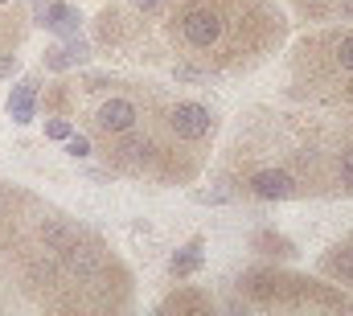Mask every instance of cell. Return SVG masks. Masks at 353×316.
<instances>
[{"mask_svg":"<svg viewBox=\"0 0 353 316\" xmlns=\"http://www.w3.org/2000/svg\"><path fill=\"white\" fill-rule=\"evenodd\" d=\"M181 33H185V41H189V46H214V41H218V33H222V21H218V12H214V8L193 4V8L181 17Z\"/></svg>","mask_w":353,"mask_h":316,"instance_id":"1","label":"cell"},{"mask_svg":"<svg viewBox=\"0 0 353 316\" xmlns=\"http://www.w3.org/2000/svg\"><path fill=\"white\" fill-rule=\"evenodd\" d=\"M210 111L201 107V103H176L173 111V128L181 140H201V136H210Z\"/></svg>","mask_w":353,"mask_h":316,"instance_id":"2","label":"cell"},{"mask_svg":"<svg viewBox=\"0 0 353 316\" xmlns=\"http://www.w3.org/2000/svg\"><path fill=\"white\" fill-rule=\"evenodd\" d=\"M132 124H136V107L128 99H107L99 107V128L103 132H132Z\"/></svg>","mask_w":353,"mask_h":316,"instance_id":"3","label":"cell"},{"mask_svg":"<svg viewBox=\"0 0 353 316\" xmlns=\"http://www.w3.org/2000/svg\"><path fill=\"white\" fill-rule=\"evenodd\" d=\"M251 189H255L259 197H267V201H279V197H292V193H296V181H292L288 172H279V168H263V172H255Z\"/></svg>","mask_w":353,"mask_h":316,"instance_id":"4","label":"cell"},{"mask_svg":"<svg viewBox=\"0 0 353 316\" xmlns=\"http://www.w3.org/2000/svg\"><path fill=\"white\" fill-rule=\"evenodd\" d=\"M62 255H66L70 275H79V279H94V275H99V267H103L99 246H83V242H74V246H70V250H62Z\"/></svg>","mask_w":353,"mask_h":316,"instance_id":"5","label":"cell"},{"mask_svg":"<svg viewBox=\"0 0 353 316\" xmlns=\"http://www.w3.org/2000/svg\"><path fill=\"white\" fill-rule=\"evenodd\" d=\"M33 99H37V82H17L8 95V115L12 124H33Z\"/></svg>","mask_w":353,"mask_h":316,"instance_id":"6","label":"cell"},{"mask_svg":"<svg viewBox=\"0 0 353 316\" xmlns=\"http://www.w3.org/2000/svg\"><path fill=\"white\" fill-rule=\"evenodd\" d=\"M79 21H83V17H79V8H74V4H50L41 25H50L58 37H70V33H79Z\"/></svg>","mask_w":353,"mask_h":316,"instance_id":"7","label":"cell"},{"mask_svg":"<svg viewBox=\"0 0 353 316\" xmlns=\"http://www.w3.org/2000/svg\"><path fill=\"white\" fill-rule=\"evenodd\" d=\"M41 242H46V250H70L74 242H79V230L74 226H66V222H58V218H50L46 226H41Z\"/></svg>","mask_w":353,"mask_h":316,"instance_id":"8","label":"cell"},{"mask_svg":"<svg viewBox=\"0 0 353 316\" xmlns=\"http://www.w3.org/2000/svg\"><path fill=\"white\" fill-rule=\"evenodd\" d=\"M201 246H205V242H201V238H193V242H185V246L176 250L173 263H169V267H173V275H193V271L201 267Z\"/></svg>","mask_w":353,"mask_h":316,"instance_id":"9","label":"cell"},{"mask_svg":"<svg viewBox=\"0 0 353 316\" xmlns=\"http://www.w3.org/2000/svg\"><path fill=\"white\" fill-rule=\"evenodd\" d=\"M62 50H66V62H70V66H83L90 58V41H83L79 33H70V41H66Z\"/></svg>","mask_w":353,"mask_h":316,"instance_id":"10","label":"cell"},{"mask_svg":"<svg viewBox=\"0 0 353 316\" xmlns=\"http://www.w3.org/2000/svg\"><path fill=\"white\" fill-rule=\"evenodd\" d=\"M119 157L132 160V164H136V160H144V157H148V140H140V136L123 140V144H119Z\"/></svg>","mask_w":353,"mask_h":316,"instance_id":"11","label":"cell"},{"mask_svg":"<svg viewBox=\"0 0 353 316\" xmlns=\"http://www.w3.org/2000/svg\"><path fill=\"white\" fill-rule=\"evenodd\" d=\"M62 144H66V157H74V160L90 157V140H87V136H74V132H70Z\"/></svg>","mask_w":353,"mask_h":316,"instance_id":"12","label":"cell"},{"mask_svg":"<svg viewBox=\"0 0 353 316\" xmlns=\"http://www.w3.org/2000/svg\"><path fill=\"white\" fill-rule=\"evenodd\" d=\"M333 271H341L345 279H353V246H345V250L333 259Z\"/></svg>","mask_w":353,"mask_h":316,"instance_id":"13","label":"cell"},{"mask_svg":"<svg viewBox=\"0 0 353 316\" xmlns=\"http://www.w3.org/2000/svg\"><path fill=\"white\" fill-rule=\"evenodd\" d=\"M46 66H50V70H66V66H70V62H66V50H62V46L46 50Z\"/></svg>","mask_w":353,"mask_h":316,"instance_id":"14","label":"cell"},{"mask_svg":"<svg viewBox=\"0 0 353 316\" xmlns=\"http://www.w3.org/2000/svg\"><path fill=\"white\" fill-rule=\"evenodd\" d=\"M46 136H50V140H66V136H70V124H66V119H50V124H46Z\"/></svg>","mask_w":353,"mask_h":316,"instance_id":"15","label":"cell"},{"mask_svg":"<svg viewBox=\"0 0 353 316\" xmlns=\"http://www.w3.org/2000/svg\"><path fill=\"white\" fill-rule=\"evenodd\" d=\"M337 58H341V66H345V70H353V33H350V37H341Z\"/></svg>","mask_w":353,"mask_h":316,"instance_id":"16","label":"cell"},{"mask_svg":"<svg viewBox=\"0 0 353 316\" xmlns=\"http://www.w3.org/2000/svg\"><path fill=\"white\" fill-rule=\"evenodd\" d=\"M226 197H230L226 189H205V193H197V201H205V206H222Z\"/></svg>","mask_w":353,"mask_h":316,"instance_id":"17","label":"cell"},{"mask_svg":"<svg viewBox=\"0 0 353 316\" xmlns=\"http://www.w3.org/2000/svg\"><path fill=\"white\" fill-rule=\"evenodd\" d=\"M173 79L176 82H197V79H201V70H197V66H176Z\"/></svg>","mask_w":353,"mask_h":316,"instance_id":"18","label":"cell"},{"mask_svg":"<svg viewBox=\"0 0 353 316\" xmlns=\"http://www.w3.org/2000/svg\"><path fill=\"white\" fill-rule=\"evenodd\" d=\"M341 181L353 189V152H341Z\"/></svg>","mask_w":353,"mask_h":316,"instance_id":"19","label":"cell"},{"mask_svg":"<svg viewBox=\"0 0 353 316\" xmlns=\"http://www.w3.org/2000/svg\"><path fill=\"white\" fill-rule=\"evenodd\" d=\"M33 279H37V284L54 279V263H33Z\"/></svg>","mask_w":353,"mask_h":316,"instance_id":"20","label":"cell"},{"mask_svg":"<svg viewBox=\"0 0 353 316\" xmlns=\"http://www.w3.org/2000/svg\"><path fill=\"white\" fill-rule=\"evenodd\" d=\"M46 8H50V0H33V17L37 21H46Z\"/></svg>","mask_w":353,"mask_h":316,"instance_id":"21","label":"cell"},{"mask_svg":"<svg viewBox=\"0 0 353 316\" xmlns=\"http://www.w3.org/2000/svg\"><path fill=\"white\" fill-rule=\"evenodd\" d=\"M17 70V58H0V75H12Z\"/></svg>","mask_w":353,"mask_h":316,"instance_id":"22","label":"cell"},{"mask_svg":"<svg viewBox=\"0 0 353 316\" xmlns=\"http://www.w3.org/2000/svg\"><path fill=\"white\" fill-rule=\"evenodd\" d=\"M157 4H161V0H136V8H144V12H152Z\"/></svg>","mask_w":353,"mask_h":316,"instance_id":"23","label":"cell"},{"mask_svg":"<svg viewBox=\"0 0 353 316\" xmlns=\"http://www.w3.org/2000/svg\"><path fill=\"white\" fill-rule=\"evenodd\" d=\"M341 8H345V12H353V0H345V4H341Z\"/></svg>","mask_w":353,"mask_h":316,"instance_id":"24","label":"cell"},{"mask_svg":"<svg viewBox=\"0 0 353 316\" xmlns=\"http://www.w3.org/2000/svg\"><path fill=\"white\" fill-rule=\"evenodd\" d=\"M0 210H4V197H0Z\"/></svg>","mask_w":353,"mask_h":316,"instance_id":"25","label":"cell"},{"mask_svg":"<svg viewBox=\"0 0 353 316\" xmlns=\"http://www.w3.org/2000/svg\"><path fill=\"white\" fill-rule=\"evenodd\" d=\"M0 4H8V0H0Z\"/></svg>","mask_w":353,"mask_h":316,"instance_id":"26","label":"cell"}]
</instances>
